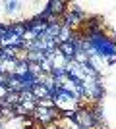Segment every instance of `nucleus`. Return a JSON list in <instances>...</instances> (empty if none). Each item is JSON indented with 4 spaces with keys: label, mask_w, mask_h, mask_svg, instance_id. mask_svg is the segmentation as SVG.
<instances>
[{
    "label": "nucleus",
    "mask_w": 116,
    "mask_h": 129,
    "mask_svg": "<svg viewBox=\"0 0 116 129\" xmlns=\"http://www.w3.org/2000/svg\"><path fill=\"white\" fill-rule=\"evenodd\" d=\"M33 118L37 119L39 123L50 125V123H54V121H58L62 118V112L56 110L54 104H39L33 110Z\"/></svg>",
    "instance_id": "nucleus-1"
},
{
    "label": "nucleus",
    "mask_w": 116,
    "mask_h": 129,
    "mask_svg": "<svg viewBox=\"0 0 116 129\" xmlns=\"http://www.w3.org/2000/svg\"><path fill=\"white\" fill-rule=\"evenodd\" d=\"M85 89H87V98H93V100H101V98L105 96V85L101 83V79L85 81Z\"/></svg>",
    "instance_id": "nucleus-2"
},
{
    "label": "nucleus",
    "mask_w": 116,
    "mask_h": 129,
    "mask_svg": "<svg viewBox=\"0 0 116 129\" xmlns=\"http://www.w3.org/2000/svg\"><path fill=\"white\" fill-rule=\"evenodd\" d=\"M66 2H62V0H50V2H47V8H49L50 10V14H52V16L56 17V19H58V16H64V14H66Z\"/></svg>",
    "instance_id": "nucleus-3"
},
{
    "label": "nucleus",
    "mask_w": 116,
    "mask_h": 129,
    "mask_svg": "<svg viewBox=\"0 0 116 129\" xmlns=\"http://www.w3.org/2000/svg\"><path fill=\"white\" fill-rule=\"evenodd\" d=\"M6 6V12L8 14H16L17 10H19V2H4Z\"/></svg>",
    "instance_id": "nucleus-4"
},
{
    "label": "nucleus",
    "mask_w": 116,
    "mask_h": 129,
    "mask_svg": "<svg viewBox=\"0 0 116 129\" xmlns=\"http://www.w3.org/2000/svg\"><path fill=\"white\" fill-rule=\"evenodd\" d=\"M47 129H52V127H47Z\"/></svg>",
    "instance_id": "nucleus-5"
}]
</instances>
